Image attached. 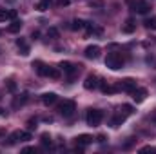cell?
Masks as SVG:
<instances>
[{"label": "cell", "mask_w": 156, "mask_h": 154, "mask_svg": "<svg viewBox=\"0 0 156 154\" xmlns=\"http://www.w3.org/2000/svg\"><path fill=\"white\" fill-rule=\"evenodd\" d=\"M102 120H104V113H102L100 109H89V111H87L85 121H87L89 127H96V125H100Z\"/></svg>", "instance_id": "1"}, {"label": "cell", "mask_w": 156, "mask_h": 154, "mask_svg": "<svg viewBox=\"0 0 156 154\" xmlns=\"http://www.w3.org/2000/svg\"><path fill=\"white\" fill-rule=\"evenodd\" d=\"M105 65H107L109 69H113V71L122 69V67H123V58H122V54H118V53H109L107 58H105Z\"/></svg>", "instance_id": "2"}, {"label": "cell", "mask_w": 156, "mask_h": 154, "mask_svg": "<svg viewBox=\"0 0 156 154\" xmlns=\"http://www.w3.org/2000/svg\"><path fill=\"white\" fill-rule=\"evenodd\" d=\"M75 111H76V103H75L73 100H64V102L58 105V113H60L62 116H66V118L73 116Z\"/></svg>", "instance_id": "3"}, {"label": "cell", "mask_w": 156, "mask_h": 154, "mask_svg": "<svg viewBox=\"0 0 156 154\" xmlns=\"http://www.w3.org/2000/svg\"><path fill=\"white\" fill-rule=\"evenodd\" d=\"M58 67H60V69H62V71H64L66 75L73 76L75 73H78V71H80V67H82V65H75V64H71V62H62V64H60Z\"/></svg>", "instance_id": "4"}, {"label": "cell", "mask_w": 156, "mask_h": 154, "mask_svg": "<svg viewBox=\"0 0 156 154\" xmlns=\"http://www.w3.org/2000/svg\"><path fill=\"white\" fill-rule=\"evenodd\" d=\"M100 53H102L100 45H87V47H85V51H83L85 58H91V60H96V58L100 56Z\"/></svg>", "instance_id": "5"}, {"label": "cell", "mask_w": 156, "mask_h": 154, "mask_svg": "<svg viewBox=\"0 0 156 154\" xmlns=\"http://www.w3.org/2000/svg\"><path fill=\"white\" fill-rule=\"evenodd\" d=\"M83 87L87 91H93V89L100 87V78L96 76V75H89V76L85 78V82H83Z\"/></svg>", "instance_id": "6"}, {"label": "cell", "mask_w": 156, "mask_h": 154, "mask_svg": "<svg viewBox=\"0 0 156 154\" xmlns=\"http://www.w3.org/2000/svg\"><path fill=\"white\" fill-rule=\"evenodd\" d=\"M120 89L125 91V93H133V91L136 89V80H133V78L122 80V82H120Z\"/></svg>", "instance_id": "7"}, {"label": "cell", "mask_w": 156, "mask_h": 154, "mask_svg": "<svg viewBox=\"0 0 156 154\" xmlns=\"http://www.w3.org/2000/svg\"><path fill=\"white\" fill-rule=\"evenodd\" d=\"M133 7H134V11H136V13H140V15H144V13H147V11L151 9V5H149L147 2H144V0L134 2V4H133Z\"/></svg>", "instance_id": "8"}, {"label": "cell", "mask_w": 156, "mask_h": 154, "mask_svg": "<svg viewBox=\"0 0 156 154\" xmlns=\"http://www.w3.org/2000/svg\"><path fill=\"white\" fill-rule=\"evenodd\" d=\"M145 98H147V89H134L133 91V100L136 103H142Z\"/></svg>", "instance_id": "9"}, {"label": "cell", "mask_w": 156, "mask_h": 154, "mask_svg": "<svg viewBox=\"0 0 156 154\" xmlns=\"http://www.w3.org/2000/svg\"><path fill=\"white\" fill-rule=\"evenodd\" d=\"M42 102H44V105H55L56 102H58V96L55 94V93H45V94H42Z\"/></svg>", "instance_id": "10"}, {"label": "cell", "mask_w": 156, "mask_h": 154, "mask_svg": "<svg viewBox=\"0 0 156 154\" xmlns=\"http://www.w3.org/2000/svg\"><path fill=\"white\" fill-rule=\"evenodd\" d=\"M122 31H123V33H127V35L134 33V31H136V22H134L133 18H127V20H125V24L122 26Z\"/></svg>", "instance_id": "11"}, {"label": "cell", "mask_w": 156, "mask_h": 154, "mask_svg": "<svg viewBox=\"0 0 156 154\" xmlns=\"http://www.w3.org/2000/svg\"><path fill=\"white\" fill-rule=\"evenodd\" d=\"M7 18H16V11L15 9H4V7H0V22H5Z\"/></svg>", "instance_id": "12"}, {"label": "cell", "mask_w": 156, "mask_h": 154, "mask_svg": "<svg viewBox=\"0 0 156 154\" xmlns=\"http://www.w3.org/2000/svg\"><path fill=\"white\" fill-rule=\"evenodd\" d=\"M16 47L20 49V54L22 56H27L29 54V45H27L26 38H16Z\"/></svg>", "instance_id": "13"}, {"label": "cell", "mask_w": 156, "mask_h": 154, "mask_svg": "<svg viewBox=\"0 0 156 154\" xmlns=\"http://www.w3.org/2000/svg\"><path fill=\"white\" fill-rule=\"evenodd\" d=\"M75 142H76V145H80V147H85V145L93 143V136H89V134H80V136L75 138Z\"/></svg>", "instance_id": "14"}, {"label": "cell", "mask_w": 156, "mask_h": 154, "mask_svg": "<svg viewBox=\"0 0 156 154\" xmlns=\"http://www.w3.org/2000/svg\"><path fill=\"white\" fill-rule=\"evenodd\" d=\"M22 26H24V22H22V20H16V18H15V20H13V22H11L9 26H7V33H18V31L22 29Z\"/></svg>", "instance_id": "15"}, {"label": "cell", "mask_w": 156, "mask_h": 154, "mask_svg": "<svg viewBox=\"0 0 156 154\" xmlns=\"http://www.w3.org/2000/svg\"><path fill=\"white\" fill-rule=\"evenodd\" d=\"M33 69H37V73H38L40 76H45V73H47V65L44 62H40V60L33 62Z\"/></svg>", "instance_id": "16"}, {"label": "cell", "mask_w": 156, "mask_h": 154, "mask_svg": "<svg viewBox=\"0 0 156 154\" xmlns=\"http://www.w3.org/2000/svg\"><path fill=\"white\" fill-rule=\"evenodd\" d=\"M26 102H27V93H22V94H18V96L13 100V107H15V109H18V107H20V105H24Z\"/></svg>", "instance_id": "17"}, {"label": "cell", "mask_w": 156, "mask_h": 154, "mask_svg": "<svg viewBox=\"0 0 156 154\" xmlns=\"http://www.w3.org/2000/svg\"><path fill=\"white\" fill-rule=\"evenodd\" d=\"M45 76L53 78V80H58V78H60V69H58V67H51V65H47V73H45Z\"/></svg>", "instance_id": "18"}, {"label": "cell", "mask_w": 156, "mask_h": 154, "mask_svg": "<svg viewBox=\"0 0 156 154\" xmlns=\"http://www.w3.org/2000/svg\"><path fill=\"white\" fill-rule=\"evenodd\" d=\"M18 140H20V131H15V132H11V134H9L7 142H4V143H5V145H15Z\"/></svg>", "instance_id": "19"}, {"label": "cell", "mask_w": 156, "mask_h": 154, "mask_svg": "<svg viewBox=\"0 0 156 154\" xmlns=\"http://www.w3.org/2000/svg\"><path fill=\"white\" fill-rule=\"evenodd\" d=\"M100 89H102V93H105V94L116 93V87H113V85H109V83H105V82H100Z\"/></svg>", "instance_id": "20"}, {"label": "cell", "mask_w": 156, "mask_h": 154, "mask_svg": "<svg viewBox=\"0 0 156 154\" xmlns=\"http://www.w3.org/2000/svg\"><path fill=\"white\" fill-rule=\"evenodd\" d=\"M123 121H125V114L122 113V114H118V116H115V118H111V127H120Z\"/></svg>", "instance_id": "21"}, {"label": "cell", "mask_w": 156, "mask_h": 154, "mask_svg": "<svg viewBox=\"0 0 156 154\" xmlns=\"http://www.w3.org/2000/svg\"><path fill=\"white\" fill-rule=\"evenodd\" d=\"M83 27H85V22L83 20H73V24H71V29L73 31H80Z\"/></svg>", "instance_id": "22"}, {"label": "cell", "mask_w": 156, "mask_h": 154, "mask_svg": "<svg viewBox=\"0 0 156 154\" xmlns=\"http://www.w3.org/2000/svg\"><path fill=\"white\" fill-rule=\"evenodd\" d=\"M49 5H51V0H40L37 4V9L38 11H45V9H49Z\"/></svg>", "instance_id": "23"}, {"label": "cell", "mask_w": 156, "mask_h": 154, "mask_svg": "<svg viewBox=\"0 0 156 154\" xmlns=\"http://www.w3.org/2000/svg\"><path fill=\"white\" fill-rule=\"evenodd\" d=\"M122 113H123L125 116L133 114V113H134V107H133V105H129V103H125V105H122Z\"/></svg>", "instance_id": "24"}, {"label": "cell", "mask_w": 156, "mask_h": 154, "mask_svg": "<svg viewBox=\"0 0 156 154\" xmlns=\"http://www.w3.org/2000/svg\"><path fill=\"white\" fill-rule=\"evenodd\" d=\"M144 26H145L147 29H156V18H147V20L144 22Z\"/></svg>", "instance_id": "25"}, {"label": "cell", "mask_w": 156, "mask_h": 154, "mask_svg": "<svg viewBox=\"0 0 156 154\" xmlns=\"http://www.w3.org/2000/svg\"><path fill=\"white\" fill-rule=\"evenodd\" d=\"M5 87H7V91H9V93H15V91H16V83H15V80H11V78H9V80H7V83H5Z\"/></svg>", "instance_id": "26"}, {"label": "cell", "mask_w": 156, "mask_h": 154, "mask_svg": "<svg viewBox=\"0 0 156 154\" xmlns=\"http://www.w3.org/2000/svg\"><path fill=\"white\" fill-rule=\"evenodd\" d=\"M40 140H42V143H44V145H51V136H49L47 132H42Z\"/></svg>", "instance_id": "27"}, {"label": "cell", "mask_w": 156, "mask_h": 154, "mask_svg": "<svg viewBox=\"0 0 156 154\" xmlns=\"http://www.w3.org/2000/svg\"><path fill=\"white\" fill-rule=\"evenodd\" d=\"M29 140H31V132L20 131V142H29Z\"/></svg>", "instance_id": "28"}, {"label": "cell", "mask_w": 156, "mask_h": 154, "mask_svg": "<svg viewBox=\"0 0 156 154\" xmlns=\"http://www.w3.org/2000/svg\"><path fill=\"white\" fill-rule=\"evenodd\" d=\"M47 37H51V38H58V29H56V27H49Z\"/></svg>", "instance_id": "29"}, {"label": "cell", "mask_w": 156, "mask_h": 154, "mask_svg": "<svg viewBox=\"0 0 156 154\" xmlns=\"http://www.w3.org/2000/svg\"><path fill=\"white\" fill-rule=\"evenodd\" d=\"M89 5L91 7H104V2L102 0H93V2H89Z\"/></svg>", "instance_id": "30"}, {"label": "cell", "mask_w": 156, "mask_h": 154, "mask_svg": "<svg viewBox=\"0 0 156 154\" xmlns=\"http://www.w3.org/2000/svg\"><path fill=\"white\" fill-rule=\"evenodd\" d=\"M71 4V0H56V5L58 7H66V5H69Z\"/></svg>", "instance_id": "31"}, {"label": "cell", "mask_w": 156, "mask_h": 154, "mask_svg": "<svg viewBox=\"0 0 156 154\" xmlns=\"http://www.w3.org/2000/svg\"><path fill=\"white\" fill-rule=\"evenodd\" d=\"M140 152H156V149L154 147H142Z\"/></svg>", "instance_id": "32"}, {"label": "cell", "mask_w": 156, "mask_h": 154, "mask_svg": "<svg viewBox=\"0 0 156 154\" xmlns=\"http://www.w3.org/2000/svg\"><path fill=\"white\" fill-rule=\"evenodd\" d=\"M27 127L29 129H37V120H29L27 121Z\"/></svg>", "instance_id": "33"}, {"label": "cell", "mask_w": 156, "mask_h": 154, "mask_svg": "<svg viewBox=\"0 0 156 154\" xmlns=\"http://www.w3.org/2000/svg\"><path fill=\"white\" fill-rule=\"evenodd\" d=\"M96 142H100V143L105 142V134H98V136H96Z\"/></svg>", "instance_id": "34"}, {"label": "cell", "mask_w": 156, "mask_h": 154, "mask_svg": "<svg viewBox=\"0 0 156 154\" xmlns=\"http://www.w3.org/2000/svg\"><path fill=\"white\" fill-rule=\"evenodd\" d=\"M22 152H35V147H26Z\"/></svg>", "instance_id": "35"}, {"label": "cell", "mask_w": 156, "mask_h": 154, "mask_svg": "<svg viewBox=\"0 0 156 154\" xmlns=\"http://www.w3.org/2000/svg\"><path fill=\"white\" fill-rule=\"evenodd\" d=\"M7 114V113H5V109H2V107H0V116H5Z\"/></svg>", "instance_id": "36"}]
</instances>
